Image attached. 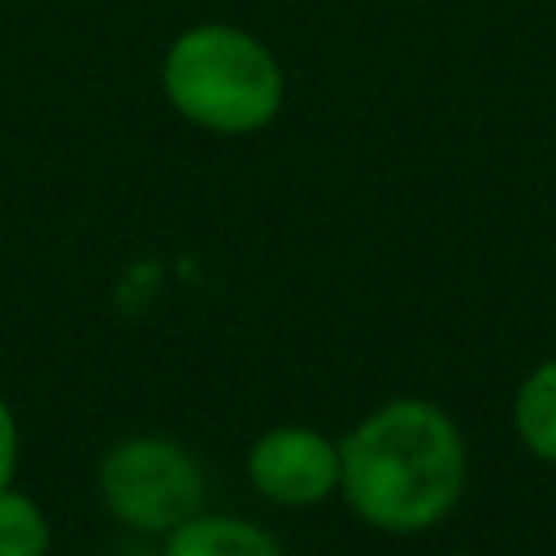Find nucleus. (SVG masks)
Instances as JSON below:
<instances>
[{
  "label": "nucleus",
  "instance_id": "f257e3e1",
  "mask_svg": "<svg viewBox=\"0 0 556 556\" xmlns=\"http://www.w3.org/2000/svg\"><path fill=\"white\" fill-rule=\"evenodd\" d=\"M465 478L469 452L460 426L417 395L378 404L339 443V495L382 534L439 526L460 504Z\"/></svg>",
  "mask_w": 556,
  "mask_h": 556
},
{
  "label": "nucleus",
  "instance_id": "f03ea898",
  "mask_svg": "<svg viewBox=\"0 0 556 556\" xmlns=\"http://www.w3.org/2000/svg\"><path fill=\"white\" fill-rule=\"evenodd\" d=\"M161 91L174 113L200 130L252 135L278 117L287 78L256 35L226 22H200L165 48Z\"/></svg>",
  "mask_w": 556,
  "mask_h": 556
},
{
  "label": "nucleus",
  "instance_id": "7ed1b4c3",
  "mask_svg": "<svg viewBox=\"0 0 556 556\" xmlns=\"http://www.w3.org/2000/svg\"><path fill=\"white\" fill-rule=\"evenodd\" d=\"M104 508L143 534H169L204 504V473L195 456L161 434H130L100 460Z\"/></svg>",
  "mask_w": 556,
  "mask_h": 556
},
{
  "label": "nucleus",
  "instance_id": "20e7f679",
  "mask_svg": "<svg viewBox=\"0 0 556 556\" xmlns=\"http://www.w3.org/2000/svg\"><path fill=\"white\" fill-rule=\"evenodd\" d=\"M248 478L274 504H321L339 491V443L308 426H274L252 443Z\"/></svg>",
  "mask_w": 556,
  "mask_h": 556
},
{
  "label": "nucleus",
  "instance_id": "39448f33",
  "mask_svg": "<svg viewBox=\"0 0 556 556\" xmlns=\"http://www.w3.org/2000/svg\"><path fill=\"white\" fill-rule=\"evenodd\" d=\"M161 556H282L278 539L239 517H187L165 534Z\"/></svg>",
  "mask_w": 556,
  "mask_h": 556
},
{
  "label": "nucleus",
  "instance_id": "423d86ee",
  "mask_svg": "<svg viewBox=\"0 0 556 556\" xmlns=\"http://www.w3.org/2000/svg\"><path fill=\"white\" fill-rule=\"evenodd\" d=\"M513 430L534 460L556 465V356L521 378L513 395Z\"/></svg>",
  "mask_w": 556,
  "mask_h": 556
},
{
  "label": "nucleus",
  "instance_id": "0eeeda50",
  "mask_svg": "<svg viewBox=\"0 0 556 556\" xmlns=\"http://www.w3.org/2000/svg\"><path fill=\"white\" fill-rule=\"evenodd\" d=\"M48 543H52V530H48V517L43 508L4 486L0 491V556H48Z\"/></svg>",
  "mask_w": 556,
  "mask_h": 556
},
{
  "label": "nucleus",
  "instance_id": "6e6552de",
  "mask_svg": "<svg viewBox=\"0 0 556 556\" xmlns=\"http://www.w3.org/2000/svg\"><path fill=\"white\" fill-rule=\"evenodd\" d=\"M17 473V421H13V408L0 400V491L13 482Z\"/></svg>",
  "mask_w": 556,
  "mask_h": 556
}]
</instances>
